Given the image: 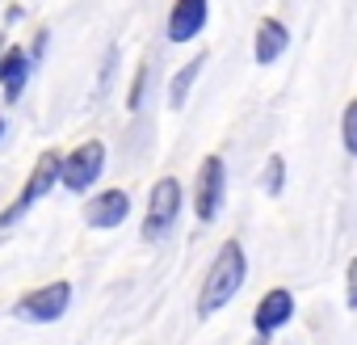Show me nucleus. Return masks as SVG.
Wrapping results in <instances>:
<instances>
[{"label":"nucleus","mask_w":357,"mask_h":345,"mask_svg":"<svg viewBox=\"0 0 357 345\" xmlns=\"http://www.w3.org/2000/svg\"><path fill=\"white\" fill-rule=\"evenodd\" d=\"M244 282H248V253H244L240 240H223L219 253L211 257L206 278H202V291H198V316H202V320L219 316V311L244 291Z\"/></svg>","instance_id":"1"},{"label":"nucleus","mask_w":357,"mask_h":345,"mask_svg":"<svg viewBox=\"0 0 357 345\" xmlns=\"http://www.w3.org/2000/svg\"><path fill=\"white\" fill-rule=\"evenodd\" d=\"M55 186H63V152L47 147V152H38L30 177H26V186H22V194H17L5 211H0V232L17 228V223L34 211V203H43L47 194H55Z\"/></svg>","instance_id":"2"},{"label":"nucleus","mask_w":357,"mask_h":345,"mask_svg":"<svg viewBox=\"0 0 357 345\" xmlns=\"http://www.w3.org/2000/svg\"><path fill=\"white\" fill-rule=\"evenodd\" d=\"M181 211H185V186L176 182V177H155V186L147 190V211H143L139 236H143L147 244L164 240V236L176 228Z\"/></svg>","instance_id":"3"},{"label":"nucleus","mask_w":357,"mask_h":345,"mask_svg":"<svg viewBox=\"0 0 357 345\" xmlns=\"http://www.w3.org/2000/svg\"><path fill=\"white\" fill-rule=\"evenodd\" d=\"M223 203H227V160L219 152H211V156H202V164L194 172V190H190L194 219L215 223L223 215Z\"/></svg>","instance_id":"4"},{"label":"nucleus","mask_w":357,"mask_h":345,"mask_svg":"<svg viewBox=\"0 0 357 345\" xmlns=\"http://www.w3.org/2000/svg\"><path fill=\"white\" fill-rule=\"evenodd\" d=\"M68 307H72V282L55 278V282H43V286L26 291L13 303V316L26 320V324H55V320L68 316Z\"/></svg>","instance_id":"5"},{"label":"nucleus","mask_w":357,"mask_h":345,"mask_svg":"<svg viewBox=\"0 0 357 345\" xmlns=\"http://www.w3.org/2000/svg\"><path fill=\"white\" fill-rule=\"evenodd\" d=\"M105 172V143L84 139L72 152H63V190L68 194H93Z\"/></svg>","instance_id":"6"},{"label":"nucleus","mask_w":357,"mask_h":345,"mask_svg":"<svg viewBox=\"0 0 357 345\" xmlns=\"http://www.w3.org/2000/svg\"><path fill=\"white\" fill-rule=\"evenodd\" d=\"M294 311H298L294 291H290V286H269V291L257 299V307H252V332H257V337H278V332L294 320Z\"/></svg>","instance_id":"7"},{"label":"nucleus","mask_w":357,"mask_h":345,"mask_svg":"<svg viewBox=\"0 0 357 345\" xmlns=\"http://www.w3.org/2000/svg\"><path fill=\"white\" fill-rule=\"evenodd\" d=\"M206 22H211V0H172L168 22H164V38L172 47H185V43L202 38Z\"/></svg>","instance_id":"8"},{"label":"nucleus","mask_w":357,"mask_h":345,"mask_svg":"<svg viewBox=\"0 0 357 345\" xmlns=\"http://www.w3.org/2000/svg\"><path fill=\"white\" fill-rule=\"evenodd\" d=\"M34 68L38 64H34L30 47H22V43H9L5 47V55H0V97H5V105H17L26 97Z\"/></svg>","instance_id":"9"},{"label":"nucleus","mask_w":357,"mask_h":345,"mask_svg":"<svg viewBox=\"0 0 357 345\" xmlns=\"http://www.w3.org/2000/svg\"><path fill=\"white\" fill-rule=\"evenodd\" d=\"M130 211H135V203H130L126 190H97V194H89L84 223L93 232H114V228H122L130 219Z\"/></svg>","instance_id":"10"},{"label":"nucleus","mask_w":357,"mask_h":345,"mask_svg":"<svg viewBox=\"0 0 357 345\" xmlns=\"http://www.w3.org/2000/svg\"><path fill=\"white\" fill-rule=\"evenodd\" d=\"M286 51H290V26L282 17H261L257 34H252V59L261 68H273Z\"/></svg>","instance_id":"11"},{"label":"nucleus","mask_w":357,"mask_h":345,"mask_svg":"<svg viewBox=\"0 0 357 345\" xmlns=\"http://www.w3.org/2000/svg\"><path fill=\"white\" fill-rule=\"evenodd\" d=\"M202 68H206V51H198L190 64H181V68L172 72V80H168V105H172V110H185V101H190V93H194Z\"/></svg>","instance_id":"12"},{"label":"nucleus","mask_w":357,"mask_h":345,"mask_svg":"<svg viewBox=\"0 0 357 345\" xmlns=\"http://www.w3.org/2000/svg\"><path fill=\"white\" fill-rule=\"evenodd\" d=\"M261 190H265L269 198H282V190H286V156H282V152H273V156L261 164Z\"/></svg>","instance_id":"13"},{"label":"nucleus","mask_w":357,"mask_h":345,"mask_svg":"<svg viewBox=\"0 0 357 345\" xmlns=\"http://www.w3.org/2000/svg\"><path fill=\"white\" fill-rule=\"evenodd\" d=\"M147 93H151V68L139 64V72H135V80H130V89H126V110L139 114V110L147 105Z\"/></svg>","instance_id":"14"},{"label":"nucleus","mask_w":357,"mask_h":345,"mask_svg":"<svg viewBox=\"0 0 357 345\" xmlns=\"http://www.w3.org/2000/svg\"><path fill=\"white\" fill-rule=\"evenodd\" d=\"M340 147H344V156L357 160V97L340 110Z\"/></svg>","instance_id":"15"},{"label":"nucleus","mask_w":357,"mask_h":345,"mask_svg":"<svg viewBox=\"0 0 357 345\" xmlns=\"http://www.w3.org/2000/svg\"><path fill=\"white\" fill-rule=\"evenodd\" d=\"M344 307L357 311V257H349L344 265Z\"/></svg>","instance_id":"16"},{"label":"nucleus","mask_w":357,"mask_h":345,"mask_svg":"<svg viewBox=\"0 0 357 345\" xmlns=\"http://www.w3.org/2000/svg\"><path fill=\"white\" fill-rule=\"evenodd\" d=\"M114 64H118V47H109V51H105V64H101L97 89H109V80H114Z\"/></svg>","instance_id":"17"},{"label":"nucleus","mask_w":357,"mask_h":345,"mask_svg":"<svg viewBox=\"0 0 357 345\" xmlns=\"http://www.w3.org/2000/svg\"><path fill=\"white\" fill-rule=\"evenodd\" d=\"M47 47H51V30H38V34H34V43H30L34 64H43V59H47Z\"/></svg>","instance_id":"18"},{"label":"nucleus","mask_w":357,"mask_h":345,"mask_svg":"<svg viewBox=\"0 0 357 345\" xmlns=\"http://www.w3.org/2000/svg\"><path fill=\"white\" fill-rule=\"evenodd\" d=\"M22 17H26V9H22V5H13V9H5V26H17Z\"/></svg>","instance_id":"19"},{"label":"nucleus","mask_w":357,"mask_h":345,"mask_svg":"<svg viewBox=\"0 0 357 345\" xmlns=\"http://www.w3.org/2000/svg\"><path fill=\"white\" fill-rule=\"evenodd\" d=\"M269 341H273V337H252V345H269Z\"/></svg>","instance_id":"20"},{"label":"nucleus","mask_w":357,"mask_h":345,"mask_svg":"<svg viewBox=\"0 0 357 345\" xmlns=\"http://www.w3.org/2000/svg\"><path fill=\"white\" fill-rule=\"evenodd\" d=\"M0 139H5V114H0Z\"/></svg>","instance_id":"21"},{"label":"nucleus","mask_w":357,"mask_h":345,"mask_svg":"<svg viewBox=\"0 0 357 345\" xmlns=\"http://www.w3.org/2000/svg\"><path fill=\"white\" fill-rule=\"evenodd\" d=\"M5 47H9V43H5V34H0V55H5Z\"/></svg>","instance_id":"22"}]
</instances>
